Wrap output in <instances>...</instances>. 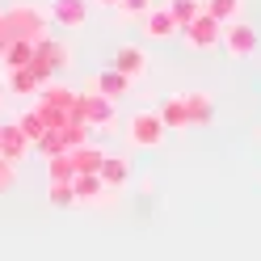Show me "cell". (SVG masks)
Returning <instances> with one entry per match:
<instances>
[{
  "label": "cell",
  "mask_w": 261,
  "mask_h": 261,
  "mask_svg": "<svg viewBox=\"0 0 261 261\" xmlns=\"http://www.w3.org/2000/svg\"><path fill=\"white\" fill-rule=\"evenodd\" d=\"M51 21L63 25V30H80L89 21V0H51Z\"/></svg>",
  "instance_id": "8992f818"
},
{
  "label": "cell",
  "mask_w": 261,
  "mask_h": 261,
  "mask_svg": "<svg viewBox=\"0 0 261 261\" xmlns=\"http://www.w3.org/2000/svg\"><path fill=\"white\" fill-rule=\"evenodd\" d=\"M169 13H173L177 30H181V25H190V21L202 13V0H169Z\"/></svg>",
  "instance_id": "d6986e66"
},
{
  "label": "cell",
  "mask_w": 261,
  "mask_h": 261,
  "mask_svg": "<svg viewBox=\"0 0 261 261\" xmlns=\"http://www.w3.org/2000/svg\"><path fill=\"white\" fill-rule=\"evenodd\" d=\"M72 177H76V169H72V156H68V152L51 156V181H72Z\"/></svg>",
  "instance_id": "44dd1931"
},
{
  "label": "cell",
  "mask_w": 261,
  "mask_h": 261,
  "mask_svg": "<svg viewBox=\"0 0 261 261\" xmlns=\"http://www.w3.org/2000/svg\"><path fill=\"white\" fill-rule=\"evenodd\" d=\"M72 194H76V202H97V198H106V186H101L97 173H76L72 177Z\"/></svg>",
  "instance_id": "5bb4252c"
},
{
  "label": "cell",
  "mask_w": 261,
  "mask_h": 261,
  "mask_svg": "<svg viewBox=\"0 0 261 261\" xmlns=\"http://www.w3.org/2000/svg\"><path fill=\"white\" fill-rule=\"evenodd\" d=\"M177 34L186 38V46H190V51H215V46H219V38H223V25L211 17V13H198V17H194L190 25H181Z\"/></svg>",
  "instance_id": "277c9868"
},
{
  "label": "cell",
  "mask_w": 261,
  "mask_h": 261,
  "mask_svg": "<svg viewBox=\"0 0 261 261\" xmlns=\"http://www.w3.org/2000/svg\"><path fill=\"white\" fill-rule=\"evenodd\" d=\"M0 59H5L9 72H13V68H25V63L34 59V42H30V38H13V42L5 46V55H0Z\"/></svg>",
  "instance_id": "9a60e30c"
},
{
  "label": "cell",
  "mask_w": 261,
  "mask_h": 261,
  "mask_svg": "<svg viewBox=\"0 0 261 261\" xmlns=\"http://www.w3.org/2000/svg\"><path fill=\"white\" fill-rule=\"evenodd\" d=\"M143 34H148L152 42H165V38L177 34V21H173L169 5H152L148 13H143Z\"/></svg>",
  "instance_id": "52a82bcc"
},
{
  "label": "cell",
  "mask_w": 261,
  "mask_h": 261,
  "mask_svg": "<svg viewBox=\"0 0 261 261\" xmlns=\"http://www.w3.org/2000/svg\"><path fill=\"white\" fill-rule=\"evenodd\" d=\"M118 9L126 13V17H143V13L152 9V0H118Z\"/></svg>",
  "instance_id": "603a6c76"
},
{
  "label": "cell",
  "mask_w": 261,
  "mask_h": 261,
  "mask_svg": "<svg viewBox=\"0 0 261 261\" xmlns=\"http://www.w3.org/2000/svg\"><path fill=\"white\" fill-rule=\"evenodd\" d=\"M5 17H9V25H13V34H17V38H30V42L46 38V30H51V13L38 9V5H13V9H5Z\"/></svg>",
  "instance_id": "6da1fadb"
},
{
  "label": "cell",
  "mask_w": 261,
  "mask_h": 261,
  "mask_svg": "<svg viewBox=\"0 0 261 261\" xmlns=\"http://www.w3.org/2000/svg\"><path fill=\"white\" fill-rule=\"evenodd\" d=\"M42 85H38V76L30 72V68H13L9 72V93H17V97H34Z\"/></svg>",
  "instance_id": "e0dca14e"
},
{
  "label": "cell",
  "mask_w": 261,
  "mask_h": 261,
  "mask_svg": "<svg viewBox=\"0 0 261 261\" xmlns=\"http://www.w3.org/2000/svg\"><path fill=\"white\" fill-rule=\"evenodd\" d=\"M97 177H101V186H106V190H118V186H126L130 165H126L122 156H101V169H97Z\"/></svg>",
  "instance_id": "4fadbf2b"
},
{
  "label": "cell",
  "mask_w": 261,
  "mask_h": 261,
  "mask_svg": "<svg viewBox=\"0 0 261 261\" xmlns=\"http://www.w3.org/2000/svg\"><path fill=\"white\" fill-rule=\"evenodd\" d=\"M110 68H118L126 80H139L143 72H148V55H143L139 46H118L114 59H110Z\"/></svg>",
  "instance_id": "ba28073f"
},
{
  "label": "cell",
  "mask_w": 261,
  "mask_h": 261,
  "mask_svg": "<svg viewBox=\"0 0 261 261\" xmlns=\"http://www.w3.org/2000/svg\"><path fill=\"white\" fill-rule=\"evenodd\" d=\"M76 194H72V181H51V206H72Z\"/></svg>",
  "instance_id": "7402d4cb"
},
{
  "label": "cell",
  "mask_w": 261,
  "mask_h": 261,
  "mask_svg": "<svg viewBox=\"0 0 261 261\" xmlns=\"http://www.w3.org/2000/svg\"><path fill=\"white\" fill-rule=\"evenodd\" d=\"M186 97V114H190V126H206L215 118V97L211 93H181Z\"/></svg>",
  "instance_id": "30bf717a"
},
{
  "label": "cell",
  "mask_w": 261,
  "mask_h": 261,
  "mask_svg": "<svg viewBox=\"0 0 261 261\" xmlns=\"http://www.w3.org/2000/svg\"><path fill=\"white\" fill-rule=\"evenodd\" d=\"M13 181H17V173H13V165H9L5 156H0V190H9Z\"/></svg>",
  "instance_id": "cb8c5ba5"
},
{
  "label": "cell",
  "mask_w": 261,
  "mask_h": 261,
  "mask_svg": "<svg viewBox=\"0 0 261 261\" xmlns=\"http://www.w3.org/2000/svg\"><path fill=\"white\" fill-rule=\"evenodd\" d=\"M63 63H68V51H63V46H59L51 34H46V38H38V42H34V59H30L25 68L38 76V85H51V76L63 68Z\"/></svg>",
  "instance_id": "3957f363"
},
{
  "label": "cell",
  "mask_w": 261,
  "mask_h": 261,
  "mask_svg": "<svg viewBox=\"0 0 261 261\" xmlns=\"http://www.w3.org/2000/svg\"><path fill=\"white\" fill-rule=\"evenodd\" d=\"M25 148H30V139L21 135V126H17V122L0 126V156H5L9 165H17V160L25 156Z\"/></svg>",
  "instance_id": "9c48e42d"
},
{
  "label": "cell",
  "mask_w": 261,
  "mask_h": 261,
  "mask_svg": "<svg viewBox=\"0 0 261 261\" xmlns=\"http://www.w3.org/2000/svg\"><path fill=\"white\" fill-rule=\"evenodd\" d=\"M68 156H72V169H76V173H97V169H101V152H97V148H89V143L72 148Z\"/></svg>",
  "instance_id": "ac0fdd59"
},
{
  "label": "cell",
  "mask_w": 261,
  "mask_h": 261,
  "mask_svg": "<svg viewBox=\"0 0 261 261\" xmlns=\"http://www.w3.org/2000/svg\"><path fill=\"white\" fill-rule=\"evenodd\" d=\"M202 13H211L219 25L240 21V0H202Z\"/></svg>",
  "instance_id": "2e32d148"
},
{
  "label": "cell",
  "mask_w": 261,
  "mask_h": 261,
  "mask_svg": "<svg viewBox=\"0 0 261 261\" xmlns=\"http://www.w3.org/2000/svg\"><path fill=\"white\" fill-rule=\"evenodd\" d=\"M17 126H21V135H25L30 143H38V139L46 135V126H42V118H38V110H34V106H30L21 118H17Z\"/></svg>",
  "instance_id": "ffe728a7"
},
{
  "label": "cell",
  "mask_w": 261,
  "mask_h": 261,
  "mask_svg": "<svg viewBox=\"0 0 261 261\" xmlns=\"http://www.w3.org/2000/svg\"><path fill=\"white\" fill-rule=\"evenodd\" d=\"M97 5H106V9H118V0H97Z\"/></svg>",
  "instance_id": "484cf974"
},
{
  "label": "cell",
  "mask_w": 261,
  "mask_h": 261,
  "mask_svg": "<svg viewBox=\"0 0 261 261\" xmlns=\"http://www.w3.org/2000/svg\"><path fill=\"white\" fill-rule=\"evenodd\" d=\"M13 38H17V34H13V25H9V17H5V13H0V55H5V46H9Z\"/></svg>",
  "instance_id": "d4e9b609"
},
{
  "label": "cell",
  "mask_w": 261,
  "mask_h": 261,
  "mask_svg": "<svg viewBox=\"0 0 261 261\" xmlns=\"http://www.w3.org/2000/svg\"><path fill=\"white\" fill-rule=\"evenodd\" d=\"M219 46H223L232 59H249V55L257 51V30H253V25H244V21H232V25H223Z\"/></svg>",
  "instance_id": "5b68a950"
},
{
  "label": "cell",
  "mask_w": 261,
  "mask_h": 261,
  "mask_svg": "<svg viewBox=\"0 0 261 261\" xmlns=\"http://www.w3.org/2000/svg\"><path fill=\"white\" fill-rule=\"evenodd\" d=\"M130 89V80L118 72V68H106V72H97V80H93V93H101V97H110V101H118V97Z\"/></svg>",
  "instance_id": "7c38bea8"
},
{
  "label": "cell",
  "mask_w": 261,
  "mask_h": 261,
  "mask_svg": "<svg viewBox=\"0 0 261 261\" xmlns=\"http://www.w3.org/2000/svg\"><path fill=\"white\" fill-rule=\"evenodd\" d=\"M160 122H165V130L173 126V130H190V114H186V97H165L160 101Z\"/></svg>",
  "instance_id": "8fae6325"
},
{
  "label": "cell",
  "mask_w": 261,
  "mask_h": 261,
  "mask_svg": "<svg viewBox=\"0 0 261 261\" xmlns=\"http://www.w3.org/2000/svg\"><path fill=\"white\" fill-rule=\"evenodd\" d=\"M165 135H169V130H165V122H160L156 110H139V114L126 118V139L135 143V148H160Z\"/></svg>",
  "instance_id": "7a4b0ae2"
}]
</instances>
